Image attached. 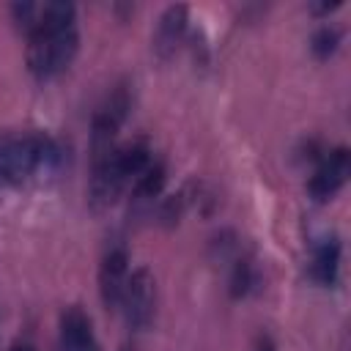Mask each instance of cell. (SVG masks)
Instances as JSON below:
<instances>
[{"label": "cell", "mask_w": 351, "mask_h": 351, "mask_svg": "<svg viewBox=\"0 0 351 351\" xmlns=\"http://www.w3.org/2000/svg\"><path fill=\"white\" fill-rule=\"evenodd\" d=\"M80 47L77 8L71 3H44L27 30V69L36 80H55L63 74Z\"/></svg>", "instance_id": "6da1fadb"}, {"label": "cell", "mask_w": 351, "mask_h": 351, "mask_svg": "<svg viewBox=\"0 0 351 351\" xmlns=\"http://www.w3.org/2000/svg\"><path fill=\"white\" fill-rule=\"evenodd\" d=\"M154 154L148 148L145 140H134V143H126V145H118L110 156L93 162L90 167V206L96 211L101 208H110L118 195L134 184V178L151 165Z\"/></svg>", "instance_id": "7a4b0ae2"}, {"label": "cell", "mask_w": 351, "mask_h": 351, "mask_svg": "<svg viewBox=\"0 0 351 351\" xmlns=\"http://www.w3.org/2000/svg\"><path fill=\"white\" fill-rule=\"evenodd\" d=\"M58 159H60V151H58L55 140L47 134L0 132V189L27 181L33 173L55 165Z\"/></svg>", "instance_id": "3957f363"}, {"label": "cell", "mask_w": 351, "mask_h": 351, "mask_svg": "<svg viewBox=\"0 0 351 351\" xmlns=\"http://www.w3.org/2000/svg\"><path fill=\"white\" fill-rule=\"evenodd\" d=\"M129 107H132V93H129V85H115L104 101L96 107L93 112V123H90V162H99L104 156H110L118 145V132L129 115Z\"/></svg>", "instance_id": "277c9868"}, {"label": "cell", "mask_w": 351, "mask_h": 351, "mask_svg": "<svg viewBox=\"0 0 351 351\" xmlns=\"http://www.w3.org/2000/svg\"><path fill=\"white\" fill-rule=\"evenodd\" d=\"M121 307L132 329L151 326L154 313H156V280L148 266H137L134 271H129Z\"/></svg>", "instance_id": "5b68a950"}, {"label": "cell", "mask_w": 351, "mask_h": 351, "mask_svg": "<svg viewBox=\"0 0 351 351\" xmlns=\"http://www.w3.org/2000/svg\"><path fill=\"white\" fill-rule=\"evenodd\" d=\"M348 170H351L348 148L340 145V148L329 151L326 156H321L318 165H315V170H313V176H310V181H307L310 197L318 200V203L332 200V197L343 189V184H346V178H348Z\"/></svg>", "instance_id": "8992f818"}, {"label": "cell", "mask_w": 351, "mask_h": 351, "mask_svg": "<svg viewBox=\"0 0 351 351\" xmlns=\"http://www.w3.org/2000/svg\"><path fill=\"white\" fill-rule=\"evenodd\" d=\"M126 280H129V252L123 244H115L104 252L101 266H99V293L107 310L121 307Z\"/></svg>", "instance_id": "52a82bcc"}, {"label": "cell", "mask_w": 351, "mask_h": 351, "mask_svg": "<svg viewBox=\"0 0 351 351\" xmlns=\"http://www.w3.org/2000/svg\"><path fill=\"white\" fill-rule=\"evenodd\" d=\"M186 27H189V8L184 3H176V5H167L156 22V30H154V55L159 60H170L176 55V49L181 47L184 36H186Z\"/></svg>", "instance_id": "ba28073f"}, {"label": "cell", "mask_w": 351, "mask_h": 351, "mask_svg": "<svg viewBox=\"0 0 351 351\" xmlns=\"http://www.w3.org/2000/svg\"><path fill=\"white\" fill-rule=\"evenodd\" d=\"M60 351H99L93 324L82 307H66L60 315Z\"/></svg>", "instance_id": "9c48e42d"}, {"label": "cell", "mask_w": 351, "mask_h": 351, "mask_svg": "<svg viewBox=\"0 0 351 351\" xmlns=\"http://www.w3.org/2000/svg\"><path fill=\"white\" fill-rule=\"evenodd\" d=\"M337 271H340V241L335 236H326L313 250L310 274L318 285H335Z\"/></svg>", "instance_id": "30bf717a"}, {"label": "cell", "mask_w": 351, "mask_h": 351, "mask_svg": "<svg viewBox=\"0 0 351 351\" xmlns=\"http://www.w3.org/2000/svg\"><path fill=\"white\" fill-rule=\"evenodd\" d=\"M165 178H167L165 162L151 159V165H148V167L134 178V184H132V203H134L137 208H148V206H154V200L162 195Z\"/></svg>", "instance_id": "8fae6325"}, {"label": "cell", "mask_w": 351, "mask_h": 351, "mask_svg": "<svg viewBox=\"0 0 351 351\" xmlns=\"http://www.w3.org/2000/svg\"><path fill=\"white\" fill-rule=\"evenodd\" d=\"M258 282V271H255V263L239 252L230 255V293L239 299V296H247Z\"/></svg>", "instance_id": "7c38bea8"}, {"label": "cell", "mask_w": 351, "mask_h": 351, "mask_svg": "<svg viewBox=\"0 0 351 351\" xmlns=\"http://www.w3.org/2000/svg\"><path fill=\"white\" fill-rule=\"evenodd\" d=\"M340 30L335 27V25H321L315 33H313V38H310V49H313V55L315 58H329V55H335V49H337V44H340Z\"/></svg>", "instance_id": "4fadbf2b"}, {"label": "cell", "mask_w": 351, "mask_h": 351, "mask_svg": "<svg viewBox=\"0 0 351 351\" xmlns=\"http://www.w3.org/2000/svg\"><path fill=\"white\" fill-rule=\"evenodd\" d=\"M255 351H277V346H274V340L269 335H261L258 343H255Z\"/></svg>", "instance_id": "5bb4252c"}, {"label": "cell", "mask_w": 351, "mask_h": 351, "mask_svg": "<svg viewBox=\"0 0 351 351\" xmlns=\"http://www.w3.org/2000/svg\"><path fill=\"white\" fill-rule=\"evenodd\" d=\"M8 351H36L30 343H25V340H16V343H11L8 346Z\"/></svg>", "instance_id": "9a60e30c"}, {"label": "cell", "mask_w": 351, "mask_h": 351, "mask_svg": "<svg viewBox=\"0 0 351 351\" xmlns=\"http://www.w3.org/2000/svg\"><path fill=\"white\" fill-rule=\"evenodd\" d=\"M340 3H321V5H313V11H318V14H326V11H335Z\"/></svg>", "instance_id": "2e32d148"}]
</instances>
